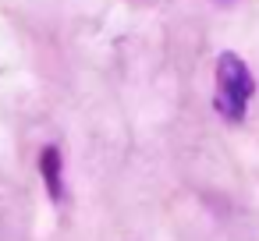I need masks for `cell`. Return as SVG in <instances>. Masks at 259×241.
Returning a JSON list of instances; mask_svg holds the SVG:
<instances>
[{
	"label": "cell",
	"instance_id": "cell-1",
	"mask_svg": "<svg viewBox=\"0 0 259 241\" xmlns=\"http://www.w3.org/2000/svg\"><path fill=\"white\" fill-rule=\"evenodd\" d=\"M255 96V75L238 54H220L217 57V96L213 107L224 121H241L248 110V100Z\"/></svg>",
	"mask_w": 259,
	"mask_h": 241
},
{
	"label": "cell",
	"instance_id": "cell-2",
	"mask_svg": "<svg viewBox=\"0 0 259 241\" xmlns=\"http://www.w3.org/2000/svg\"><path fill=\"white\" fill-rule=\"evenodd\" d=\"M39 170H43V181H47L50 199L61 202V199H64V181H61V149H57V146H47V149H43Z\"/></svg>",
	"mask_w": 259,
	"mask_h": 241
}]
</instances>
